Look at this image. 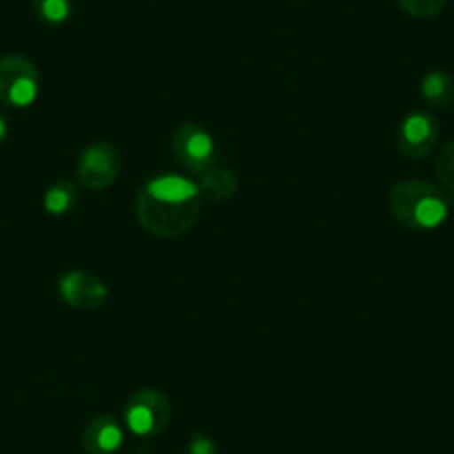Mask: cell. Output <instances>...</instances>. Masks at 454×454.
<instances>
[{
  "label": "cell",
  "mask_w": 454,
  "mask_h": 454,
  "mask_svg": "<svg viewBox=\"0 0 454 454\" xmlns=\"http://www.w3.org/2000/svg\"><path fill=\"white\" fill-rule=\"evenodd\" d=\"M196 181L181 174H159L143 183L134 200V214L145 232L159 239H174L190 232L200 216Z\"/></svg>",
  "instance_id": "1"
},
{
  "label": "cell",
  "mask_w": 454,
  "mask_h": 454,
  "mask_svg": "<svg viewBox=\"0 0 454 454\" xmlns=\"http://www.w3.org/2000/svg\"><path fill=\"white\" fill-rule=\"evenodd\" d=\"M392 218L412 232L439 230L450 216V199L441 187L421 178L396 183L387 194Z\"/></svg>",
  "instance_id": "2"
},
{
  "label": "cell",
  "mask_w": 454,
  "mask_h": 454,
  "mask_svg": "<svg viewBox=\"0 0 454 454\" xmlns=\"http://www.w3.org/2000/svg\"><path fill=\"white\" fill-rule=\"evenodd\" d=\"M172 154L190 178H199L200 174L221 163V150H218L216 138L212 137L209 129L194 121L181 123L174 129Z\"/></svg>",
  "instance_id": "3"
},
{
  "label": "cell",
  "mask_w": 454,
  "mask_h": 454,
  "mask_svg": "<svg viewBox=\"0 0 454 454\" xmlns=\"http://www.w3.org/2000/svg\"><path fill=\"white\" fill-rule=\"evenodd\" d=\"M172 421V403L154 387H138L128 396L123 408V423L138 439H154L163 434Z\"/></svg>",
  "instance_id": "4"
},
{
  "label": "cell",
  "mask_w": 454,
  "mask_h": 454,
  "mask_svg": "<svg viewBox=\"0 0 454 454\" xmlns=\"http://www.w3.org/2000/svg\"><path fill=\"white\" fill-rule=\"evenodd\" d=\"M41 94V74L29 59L10 54L0 59V105L12 109L32 107Z\"/></svg>",
  "instance_id": "5"
},
{
  "label": "cell",
  "mask_w": 454,
  "mask_h": 454,
  "mask_svg": "<svg viewBox=\"0 0 454 454\" xmlns=\"http://www.w3.org/2000/svg\"><path fill=\"white\" fill-rule=\"evenodd\" d=\"M123 159L119 147L109 141H94L81 152L76 163V178L85 190L100 192L119 181Z\"/></svg>",
  "instance_id": "6"
},
{
  "label": "cell",
  "mask_w": 454,
  "mask_h": 454,
  "mask_svg": "<svg viewBox=\"0 0 454 454\" xmlns=\"http://www.w3.org/2000/svg\"><path fill=\"white\" fill-rule=\"evenodd\" d=\"M395 143L399 154L405 159H426L439 143V121L427 109H412L401 119Z\"/></svg>",
  "instance_id": "7"
},
{
  "label": "cell",
  "mask_w": 454,
  "mask_h": 454,
  "mask_svg": "<svg viewBox=\"0 0 454 454\" xmlns=\"http://www.w3.org/2000/svg\"><path fill=\"white\" fill-rule=\"evenodd\" d=\"M59 296L65 305L81 312L100 309L109 299V290L96 274L85 270H69L59 278Z\"/></svg>",
  "instance_id": "8"
},
{
  "label": "cell",
  "mask_w": 454,
  "mask_h": 454,
  "mask_svg": "<svg viewBox=\"0 0 454 454\" xmlns=\"http://www.w3.org/2000/svg\"><path fill=\"white\" fill-rule=\"evenodd\" d=\"M125 441L121 421L112 414H96L81 434V448L85 454H116Z\"/></svg>",
  "instance_id": "9"
},
{
  "label": "cell",
  "mask_w": 454,
  "mask_h": 454,
  "mask_svg": "<svg viewBox=\"0 0 454 454\" xmlns=\"http://www.w3.org/2000/svg\"><path fill=\"white\" fill-rule=\"evenodd\" d=\"M196 187H199L200 196L205 200H212V203H225V200L232 199L239 190V176L232 169L216 168L207 169L205 174H200L199 178H194Z\"/></svg>",
  "instance_id": "10"
},
{
  "label": "cell",
  "mask_w": 454,
  "mask_h": 454,
  "mask_svg": "<svg viewBox=\"0 0 454 454\" xmlns=\"http://www.w3.org/2000/svg\"><path fill=\"white\" fill-rule=\"evenodd\" d=\"M419 94L432 109H448L454 100V76L445 69H430L419 82Z\"/></svg>",
  "instance_id": "11"
},
{
  "label": "cell",
  "mask_w": 454,
  "mask_h": 454,
  "mask_svg": "<svg viewBox=\"0 0 454 454\" xmlns=\"http://www.w3.org/2000/svg\"><path fill=\"white\" fill-rule=\"evenodd\" d=\"M78 200H81V192L72 178H60V181L51 183L43 194V209L50 216H67L76 209Z\"/></svg>",
  "instance_id": "12"
},
{
  "label": "cell",
  "mask_w": 454,
  "mask_h": 454,
  "mask_svg": "<svg viewBox=\"0 0 454 454\" xmlns=\"http://www.w3.org/2000/svg\"><path fill=\"white\" fill-rule=\"evenodd\" d=\"M32 5L38 19L51 27H60L67 23L74 12L72 0H32Z\"/></svg>",
  "instance_id": "13"
},
{
  "label": "cell",
  "mask_w": 454,
  "mask_h": 454,
  "mask_svg": "<svg viewBox=\"0 0 454 454\" xmlns=\"http://www.w3.org/2000/svg\"><path fill=\"white\" fill-rule=\"evenodd\" d=\"M436 176H439L441 187L448 194V199L454 203V141L445 143L443 150L436 156Z\"/></svg>",
  "instance_id": "14"
},
{
  "label": "cell",
  "mask_w": 454,
  "mask_h": 454,
  "mask_svg": "<svg viewBox=\"0 0 454 454\" xmlns=\"http://www.w3.org/2000/svg\"><path fill=\"white\" fill-rule=\"evenodd\" d=\"M450 0H396V5L412 19H432L445 10Z\"/></svg>",
  "instance_id": "15"
},
{
  "label": "cell",
  "mask_w": 454,
  "mask_h": 454,
  "mask_svg": "<svg viewBox=\"0 0 454 454\" xmlns=\"http://www.w3.org/2000/svg\"><path fill=\"white\" fill-rule=\"evenodd\" d=\"M187 454H218L216 441L205 432H194L187 441Z\"/></svg>",
  "instance_id": "16"
},
{
  "label": "cell",
  "mask_w": 454,
  "mask_h": 454,
  "mask_svg": "<svg viewBox=\"0 0 454 454\" xmlns=\"http://www.w3.org/2000/svg\"><path fill=\"white\" fill-rule=\"evenodd\" d=\"M7 134H10V125H7V119L0 114V145L7 141Z\"/></svg>",
  "instance_id": "17"
}]
</instances>
